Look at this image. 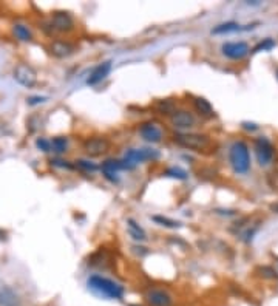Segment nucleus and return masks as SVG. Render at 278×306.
Returning <instances> with one entry per match:
<instances>
[{"label": "nucleus", "instance_id": "obj_1", "mask_svg": "<svg viewBox=\"0 0 278 306\" xmlns=\"http://www.w3.org/2000/svg\"><path fill=\"white\" fill-rule=\"evenodd\" d=\"M87 286L88 289H91L95 294L105 297L108 300H122L124 295H126V288H124L121 283L104 277V275L95 274L87 280Z\"/></svg>", "mask_w": 278, "mask_h": 306}, {"label": "nucleus", "instance_id": "obj_2", "mask_svg": "<svg viewBox=\"0 0 278 306\" xmlns=\"http://www.w3.org/2000/svg\"><path fill=\"white\" fill-rule=\"evenodd\" d=\"M229 161L236 175H246L251 170V151L244 141H235L229 148Z\"/></svg>", "mask_w": 278, "mask_h": 306}, {"label": "nucleus", "instance_id": "obj_3", "mask_svg": "<svg viewBox=\"0 0 278 306\" xmlns=\"http://www.w3.org/2000/svg\"><path fill=\"white\" fill-rule=\"evenodd\" d=\"M173 142L182 148L203 151L210 145V139L207 135L201 133H190V132H178L173 135Z\"/></svg>", "mask_w": 278, "mask_h": 306}, {"label": "nucleus", "instance_id": "obj_4", "mask_svg": "<svg viewBox=\"0 0 278 306\" xmlns=\"http://www.w3.org/2000/svg\"><path fill=\"white\" fill-rule=\"evenodd\" d=\"M160 158V153L156 150H151V148H130L127 150L126 157H124L122 166L124 170L126 169H133L136 164L145 163V161H153V160H158Z\"/></svg>", "mask_w": 278, "mask_h": 306}, {"label": "nucleus", "instance_id": "obj_5", "mask_svg": "<svg viewBox=\"0 0 278 306\" xmlns=\"http://www.w3.org/2000/svg\"><path fill=\"white\" fill-rule=\"evenodd\" d=\"M144 301L147 306H173V295L163 288H150L144 294Z\"/></svg>", "mask_w": 278, "mask_h": 306}, {"label": "nucleus", "instance_id": "obj_6", "mask_svg": "<svg viewBox=\"0 0 278 306\" xmlns=\"http://www.w3.org/2000/svg\"><path fill=\"white\" fill-rule=\"evenodd\" d=\"M110 141L104 136H93V138H88L84 141V151L87 153L88 157L91 158H98V157H102L105 153L110 151Z\"/></svg>", "mask_w": 278, "mask_h": 306}, {"label": "nucleus", "instance_id": "obj_7", "mask_svg": "<svg viewBox=\"0 0 278 306\" xmlns=\"http://www.w3.org/2000/svg\"><path fill=\"white\" fill-rule=\"evenodd\" d=\"M255 155H257V160H258V164L261 167H266L269 166L272 161H273V157H275V148L272 145V142L267 139V138H257L255 139Z\"/></svg>", "mask_w": 278, "mask_h": 306}, {"label": "nucleus", "instance_id": "obj_8", "mask_svg": "<svg viewBox=\"0 0 278 306\" xmlns=\"http://www.w3.org/2000/svg\"><path fill=\"white\" fill-rule=\"evenodd\" d=\"M13 76L22 87H26V88H33L37 84V73L28 64H17L14 67Z\"/></svg>", "mask_w": 278, "mask_h": 306}, {"label": "nucleus", "instance_id": "obj_9", "mask_svg": "<svg viewBox=\"0 0 278 306\" xmlns=\"http://www.w3.org/2000/svg\"><path fill=\"white\" fill-rule=\"evenodd\" d=\"M170 124L176 129V130H189L192 127H195L196 119L195 114L190 110H175L170 114Z\"/></svg>", "mask_w": 278, "mask_h": 306}, {"label": "nucleus", "instance_id": "obj_10", "mask_svg": "<svg viewBox=\"0 0 278 306\" xmlns=\"http://www.w3.org/2000/svg\"><path fill=\"white\" fill-rule=\"evenodd\" d=\"M51 28L59 33H70L74 29V19L70 13L65 11H57L51 16Z\"/></svg>", "mask_w": 278, "mask_h": 306}, {"label": "nucleus", "instance_id": "obj_11", "mask_svg": "<svg viewBox=\"0 0 278 306\" xmlns=\"http://www.w3.org/2000/svg\"><path fill=\"white\" fill-rule=\"evenodd\" d=\"M139 135L142 136L144 141L151 142V144H158L164 138L163 129L156 124V122H153V121L142 122V124L139 126Z\"/></svg>", "mask_w": 278, "mask_h": 306}, {"label": "nucleus", "instance_id": "obj_12", "mask_svg": "<svg viewBox=\"0 0 278 306\" xmlns=\"http://www.w3.org/2000/svg\"><path fill=\"white\" fill-rule=\"evenodd\" d=\"M221 53L232 60H241L251 53V47L246 42H226L221 47Z\"/></svg>", "mask_w": 278, "mask_h": 306}, {"label": "nucleus", "instance_id": "obj_13", "mask_svg": "<svg viewBox=\"0 0 278 306\" xmlns=\"http://www.w3.org/2000/svg\"><path fill=\"white\" fill-rule=\"evenodd\" d=\"M48 51L51 56L57 57V59H65L70 57L71 54H74L76 47L73 44H70L68 41H62V39H56L50 44Z\"/></svg>", "mask_w": 278, "mask_h": 306}, {"label": "nucleus", "instance_id": "obj_14", "mask_svg": "<svg viewBox=\"0 0 278 306\" xmlns=\"http://www.w3.org/2000/svg\"><path fill=\"white\" fill-rule=\"evenodd\" d=\"M102 173L110 182H117L119 181V170H124L122 161L121 160H107L102 163Z\"/></svg>", "mask_w": 278, "mask_h": 306}, {"label": "nucleus", "instance_id": "obj_15", "mask_svg": "<svg viewBox=\"0 0 278 306\" xmlns=\"http://www.w3.org/2000/svg\"><path fill=\"white\" fill-rule=\"evenodd\" d=\"M110 71H111V62H110V60L99 64L95 70L90 73V76L87 79V84L88 85H98V84H101L110 74Z\"/></svg>", "mask_w": 278, "mask_h": 306}, {"label": "nucleus", "instance_id": "obj_16", "mask_svg": "<svg viewBox=\"0 0 278 306\" xmlns=\"http://www.w3.org/2000/svg\"><path fill=\"white\" fill-rule=\"evenodd\" d=\"M0 306H19L17 294L10 288L0 289Z\"/></svg>", "mask_w": 278, "mask_h": 306}, {"label": "nucleus", "instance_id": "obj_17", "mask_svg": "<svg viewBox=\"0 0 278 306\" xmlns=\"http://www.w3.org/2000/svg\"><path fill=\"white\" fill-rule=\"evenodd\" d=\"M13 34L20 42H31V41H33V33H31V29L23 23H16L13 26Z\"/></svg>", "mask_w": 278, "mask_h": 306}, {"label": "nucleus", "instance_id": "obj_18", "mask_svg": "<svg viewBox=\"0 0 278 306\" xmlns=\"http://www.w3.org/2000/svg\"><path fill=\"white\" fill-rule=\"evenodd\" d=\"M193 107L198 111V114H201V116L210 118V116L215 114V110H213L212 104L207 99H204V98H195L193 99Z\"/></svg>", "mask_w": 278, "mask_h": 306}, {"label": "nucleus", "instance_id": "obj_19", "mask_svg": "<svg viewBox=\"0 0 278 306\" xmlns=\"http://www.w3.org/2000/svg\"><path fill=\"white\" fill-rule=\"evenodd\" d=\"M236 31H243L241 25H238L236 22H226L212 29L213 34H229V33H236Z\"/></svg>", "mask_w": 278, "mask_h": 306}, {"label": "nucleus", "instance_id": "obj_20", "mask_svg": "<svg viewBox=\"0 0 278 306\" xmlns=\"http://www.w3.org/2000/svg\"><path fill=\"white\" fill-rule=\"evenodd\" d=\"M127 226H129V234L133 237V240H136V241H144V240L147 238L145 231H144L133 218H129V220H127Z\"/></svg>", "mask_w": 278, "mask_h": 306}, {"label": "nucleus", "instance_id": "obj_21", "mask_svg": "<svg viewBox=\"0 0 278 306\" xmlns=\"http://www.w3.org/2000/svg\"><path fill=\"white\" fill-rule=\"evenodd\" d=\"M68 148V139L65 136H56L51 139V150L56 153H65Z\"/></svg>", "mask_w": 278, "mask_h": 306}, {"label": "nucleus", "instance_id": "obj_22", "mask_svg": "<svg viewBox=\"0 0 278 306\" xmlns=\"http://www.w3.org/2000/svg\"><path fill=\"white\" fill-rule=\"evenodd\" d=\"M151 220H153L154 223H158L160 226L170 227V229H176V227H179V226H181V223H179V221H175V220L167 218V217H163V215H154V217H151Z\"/></svg>", "mask_w": 278, "mask_h": 306}, {"label": "nucleus", "instance_id": "obj_23", "mask_svg": "<svg viewBox=\"0 0 278 306\" xmlns=\"http://www.w3.org/2000/svg\"><path fill=\"white\" fill-rule=\"evenodd\" d=\"M276 47V42L273 41V39H270V37H267V39H264V41H261L254 50H252V53H260V51H270L272 48H275Z\"/></svg>", "mask_w": 278, "mask_h": 306}, {"label": "nucleus", "instance_id": "obj_24", "mask_svg": "<svg viewBox=\"0 0 278 306\" xmlns=\"http://www.w3.org/2000/svg\"><path fill=\"white\" fill-rule=\"evenodd\" d=\"M164 175L170 176V178H176V179H187V172L179 169V167H169L164 172Z\"/></svg>", "mask_w": 278, "mask_h": 306}, {"label": "nucleus", "instance_id": "obj_25", "mask_svg": "<svg viewBox=\"0 0 278 306\" xmlns=\"http://www.w3.org/2000/svg\"><path fill=\"white\" fill-rule=\"evenodd\" d=\"M257 272L260 274V277H263V279H267V280L276 279V272H275V269L270 267V266H260V267L257 269Z\"/></svg>", "mask_w": 278, "mask_h": 306}, {"label": "nucleus", "instance_id": "obj_26", "mask_svg": "<svg viewBox=\"0 0 278 306\" xmlns=\"http://www.w3.org/2000/svg\"><path fill=\"white\" fill-rule=\"evenodd\" d=\"M76 167H79V169L84 170V172H96V170L99 169L95 163L85 161V160H77V161H76Z\"/></svg>", "mask_w": 278, "mask_h": 306}, {"label": "nucleus", "instance_id": "obj_27", "mask_svg": "<svg viewBox=\"0 0 278 306\" xmlns=\"http://www.w3.org/2000/svg\"><path fill=\"white\" fill-rule=\"evenodd\" d=\"M36 147L42 151H51V141L45 139V138H37L36 141Z\"/></svg>", "mask_w": 278, "mask_h": 306}, {"label": "nucleus", "instance_id": "obj_28", "mask_svg": "<svg viewBox=\"0 0 278 306\" xmlns=\"http://www.w3.org/2000/svg\"><path fill=\"white\" fill-rule=\"evenodd\" d=\"M158 108H160V111H161L163 114H164V113H166V114H172V113L175 111V110H173V105H172L169 101H161V102L158 104Z\"/></svg>", "mask_w": 278, "mask_h": 306}, {"label": "nucleus", "instance_id": "obj_29", "mask_svg": "<svg viewBox=\"0 0 278 306\" xmlns=\"http://www.w3.org/2000/svg\"><path fill=\"white\" fill-rule=\"evenodd\" d=\"M51 164L56 167H62V169H73V166L68 161H62V160H51Z\"/></svg>", "mask_w": 278, "mask_h": 306}, {"label": "nucleus", "instance_id": "obj_30", "mask_svg": "<svg viewBox=\"0 0 278 306\" xmlns=\"http://www.w3.org/2000/svg\"><path fill=\"white\" fill-rule=\"evenodd\" d=\"M26 101H28V104H29V105H37V104L45 102V101H47V98H44V96H31V98H28Z\"/></svg>", "mask_w": 278, "mask_h": 306}, {"label": "nucleus", "instance_id": "obj_31", "mask_svg": "<svg viewBox=\"0 0 278 306\" xmlns=\"http://www.w3.org/2000/svg\"><path fill=\"white\" fill-rule=\"evenodd\" d=\"M243 127L247 129V130H257L258 129L257 124H249V122H243Z\"/></svg>", "mask_w": 278, "mask_h": 306}, {"label": "nucleus", "instance_id": "obj_32", "mask_svg": "<svg viewBox=\"0 0 278 306\" xmlns=\"http://www.w3.org/2000/svg\"><path fill=\"white\" fill-rule=\"evenodd\" d=\"M270 210H273V212H278V203H276V204H272V206H270Z\"/></svg>", "mask_w": 278, "mask_h": 306}, {"label": "nucleus", "instance_id": "obj_33", "mask_svg": "<svg viewBox=\"0 0 278 306\" xmlns=\"http://www.w3.org/2000/svg\"><path fill=\"white\" fill-rule=\"evenodd\" d=\"M276 79H278V68H276Z\"/></svg>", "mask_w": 278, "mask_h": 306}]
</instances>
